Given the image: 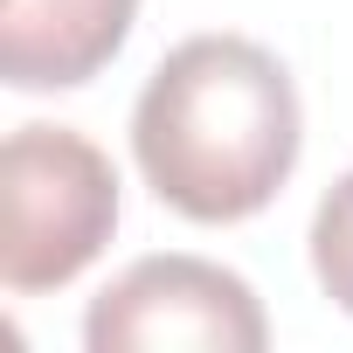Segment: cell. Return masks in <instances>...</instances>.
<instances>
[{
	"label": "cell",
	"mask_w": 353,
	"mask_h": 353,
	"mask_svg": "<svg viewBox=\"0 0 353 353\" xmlns=\"http://www.w3.org/2000/svg\"><path fill=\"white\" fill-rule=\"evenodd\" d=\"M305 145L291 70L250 35H188L132 104V159L145 188L201 229L263 215Z\"/></svg>",
	"instance_id": "1"
},
{
	"label": "cell",
	"mask_w": 353,
	"mask_h": 353,
	"mask_svg": "<svg viewBox=\"0 0 353 353\" xmlns=\"http://www.w3.org/2000/svg\"><path fill=\"white\" fill-rule=\"evenodd\" d=\"M118 229V173L70 125H14L0 145V277L8 291H63Z\"/></svg>",
	"instance_id": "2"
},
{
	"label": "cell",
	"mask_w": 353,
	"mask_h": 353,
	"mask_svg": "<svg viewBox=\"0 0 353 353\" xmlns=\"http://www.w3.org/2000/svg\"><path fill=\"white\" fill-rule=\"evenodd\" d=\"M83 346L90 353H263L270 325L256 291L208 263V256H139L125 263L83 312Z\"/></svg>",
	"instance_id": "3"
},
{
	"label": "cell",
	"mask_w": 353,
	"mask_h": 353,
	"mask_svg": "<svg viewBox=\"0 0 353 353\" xmlns=\"http://www.w3.org/2000/svg\"><path fill=\"white\" fill-rule=\"evenodd\" d=\"M139 0H0V77L14 90H77L132 35Z\"/></svg>",
	"instance_id": "4"
},
{
	"label": "cell",
	"mask_w": 353,
	"mask_h": 353,
	"mask_svg": "<svg viewBox=\"0 0 353 353\" xmlns=\"http://www.w3.org/2000/svg\"><path fill=\"white\" fill-rule=\"evenodd\" d=\"M312 277L353 319V173H339L312 215Z\"/></svg>",
	"instance_id": "5"
}]
</instances>
